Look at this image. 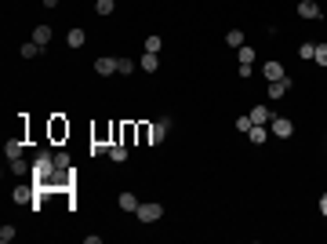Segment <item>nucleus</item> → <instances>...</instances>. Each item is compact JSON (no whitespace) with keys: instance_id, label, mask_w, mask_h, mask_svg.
<instances>
[{"instance_id":"1","label":"nucleus","mask_w":327,"mask_h":244,"mask_svg":"<svg viewBox=\"0 0 327 244\" xmlns=\"http://www.w3.org/2000/svg\"><path fill=\"white\" fill-rule=\"evenodd\" d=\"M171 124H175V120H171V117H160V120H156V124H142V128H138V135H142V139H146L149 146H160L163 139H168V132H171Z\"/></svg>"},{"instance_id":"2","label":"nucleus","mask_w":327,"mask_h":244,"mask_svg":"<svg viewBox=\"0 0 327 244\" xmlns=\"http://www.w3.org/2000/svg\"><path fill=\"white\" fill-rule=\"evenodd\" d=\"M55 172H58V168H55V160H51V153H40V157L33 160V182H36V186H48Z\"/></svg>"},{"instance_id":"3","label":"nucleus","mask_w":327,"mask_h":244,"mask_svg":"<svg viewBox=\"0 0 327 244\" xmlns=\"http://www.w3.org/2000/svg\"><path fill=\"white\" fill-rule=\"evenodd\" d=\"M269 132H273L276 139H291V135H295V120H291V117H273V120H269Z\"/></svg>"},{"instance_id":"4","label":"nucleus","mask_w":327,"mask_h":244,"mask_svg":"<svg viewBox=\"0 0 327 244\" xmlns=\"http://www.w3.org/2000/svg\"><path fill=\"white\" fill-rule=\"evenodd\" d=\"M138 222H156L160 215H163V204H138Z\"/></svg>"},{"instance_id":"5","label":"nucleus","mask_w":327,"mask_h":244,"mask_svg":"<svg viewBox=\"0 0 327 244\" xmlns=\"http://www.w3.org/2000/svg\"><path fill=\"white\" fill-rule=\"evenodd\" d=\"M298 15H302V18H309V22H316L323 11H320L316 0H298Z\"/></svg>"},{"instance_id":"6","label":"nucleus","mask_w":327,"mask_h":244,"mask_svg":"<svg viewBox=\"0 0 327 244\" xmlns=\"http://www.w3.org/2000/svg\"><path fill=\"white\" fill-rule=\"evenodd\" d=\"M11 197L18 200V204H29V208H33V200H36V182H33V186H15Z\"/></svg>"},{"instance_id":"7","label":"nucleus","mask_w":327,"mask_h":244,"mask_svg":"<svg viewBox=\"0 0 327 244\" xmlns=\"http://www.w3.org/2000/svg\"><path fill=\"white\" fill-rule=\"evenodd\" d=\"M262 73H265V84H273V80H283V77H288V73H283V66H280V62H273V59L265 62V69H262Z\"/></svg>"},{"instance_id":"8","label":"nucleus","mask_w":327,"mask_h":244,"mask_svg":"<svg viewBox=\"0 0 327 244\" xmlns=\"http://www.w3.org/2000/svg\"><path fill=\"white\" fill-rule=\"evenodd\" d=\"M95 73H98V77H109V73H116V59H113V55H106V59H95Z\"/></svg>"},{"instance_id":"9","label":"nucleus","mask_w":327,"mask_h":244,"mask_svg":"<svg viewBox=\"0 0 327 244\" xmlns=\"http://www.w3.org/2000/svg\"><path fill=\"white\" fill-rule=\"evenodd\" d=\"M288 88H291V77L273 80V84H269V99H283V95H288Z\"/></svg>"},{"instance_id":"10","label":"nucleus","mask_w":327,"mask_h":244,"mask_svg":"<svg viewBox=\"0 0 327 244\" xmlns=\"http://www.w3.org/2000/svg\"><path fill=\"white\" fill-rule=\"evenodd\" d=\"M248 117H251V124H269V120H273V113H269L265 106H255Z\"/></svg>"},{"instance_id":"11","label":"nucleus","mask_w":327,"mask_h":244,"mask_svg":"<svg viewBox=\"0 0 327 244\" xmlns=\"http://www.w3.org/2000/svg\"><path fill=\"white\" fill-rule=\"evenodd\" d=\"M109 160L124 164V160H128V146H124V142H113V146H109Z\"/></svg>"},{"instance_id":"12","label":"nucleus","mask_w":327,"mask_h":244,"mask_svg":"<svg viewBox=\"0 0 327 244\" xmlns=\"http://www.w3.org/2000/svg\"><path fill=\"white\" fill-rule=\"evenodd\" d=\"M84 40H88V33H84V29H69L66 44H69V48H84Z\"/></svg>"},{"instance_id":"13","label":"nucleus","mask_w":327,"mask_h":244,"mask_svg":"<svg viewBox=\"0 0 327 244\" xmlns=\"http://www.w3.org/2000/svg\"><path fill=\"white\" fill-rule=\"evenodd\" d=\"M33 40H36L40 48H48V40H51V26H36V29H33Z\"/></svg>"},{"instance_id":"14","label":"nucleus","mask_w":327,"mask_h":244,"mask_svg":"<svg viewBox=\"0 0 327 244\" xmlns=\"http://www.w3.org/2000/svg\"><path fill=\"white\" fill-rule=\"evenodd\" d=\"M120 208L135 215V212H138V197H135V193H120Z\"/></svg>"},{"instance_id":"15","label":"nucleus","mask_w":327,"mask_h":244,"mask_svg":"<svg viewBox=\"0 0 327 244\" xmlns=\"http://www.w3.org/2000/svg\"><path fill=\"white\" fill-rule=\"evenodd\" d=\"M138 66H142V69H146V73H156V69H160V59H156V55H149V51H146V55H142V59H138Z\"/></svg>"},{"instance_id":"16","label":"nucleus","mask_w":327,"mask_h":244,"mask_svg":"<svg viewBox=\"0 0 327 244\" xmlns=\"http://www.w3.org/2000/svg\"><path fill=\"white\" fill-rule=\"evenodd\" d=\"M248 139H251V142H255V146H262V142H265V139H269V132H265V124H255V128H251V132H248Z\"/></svg>"},{"instance_id":"17","label":"nucleus","mask_w":327,"mask_h":244,"mask_svg":"<svg viewBox=\"0 0 327 244\" xmlns=\"http://www.w3.org/2000/svg\"><path fill=\"white\" fill-rule=\"evenodd\" d=\"M226 44L240 51V48H243V29H229V33H226Z\"/></svg>"},{"instance_id":"18","label":"nucleus","mask_w":327,"mask_h":244,"mask_svg":"<svg viewBox=\"0 0 327 244\" xmlns=\"http://www.w3.org/2000/svg\"><path fill=\"white\" fill-rule=\"evenodd\" d=\"M160 48H163V40H160L156 33H149V36H146V51H149V55H160Z\"/></svg>"},{"instance_id":"19","label":"nucleus","mask_w":327,"mask_h":244,"mask_svg":"<svg viewBox=\"0 0 327 244\" xmlns=\"http://www.w3.org/2000/svg\"><path fill=\"white\" fill-rule=\"evenodd\" d=\"M29 172H33V164H26L22 157H15V160H11V175H29Z\"/></svg>"},{"instance_id":"20","label":"nucleus","mask_w":327,"mask_h":244,"mask_svg":"<svg viewBox=\"0 0 327 244\" xmlns=\"http://www.w3.org/2000/svg\"><path fill=\"white\" fill-rule=\"evenodd\" d=\"M40 51H44V48H40L36 40H29V44H22V59H36Z\"/></svg>"},{"instance_id":"21","label":"nucleus","mask_w":327,"mask_h":244,"mask_svg":"<svg viewBox=\"0 0 327 244\" xmlns=\"http://www.w3.org/2000/svg\"><path fill=\"white\" fill-rule=\"evenodd\" d=\"M4 153H8L11 160H15V157H22V139H11V142L4 146Z\"/></svg>"},{"instance_id":"22","label":"nucleus","mask_w":327,"mask_h":244,"mask_svg":"<svg viewBox=\"0 0 327 244\" xmlns=\"http://www.w3.org/2000/svg\"><path fill=\"white\" fill-rule=\"evenodd\" d=\"M113 8H116V0H95V11L98 15H113Z\"/></svg>"},{"instance_id":"23","label":"nucleus","mask_w":327,"mask_h":244,"mask_svg":"<svg viewBox=\"0 0 327 244\" xmlns=\"http://www.w3.org/2000/svg\"><path fill=\"white\" fill-rule=\"evenodd\" d=\"M135 66H138V62H131V59H116V73H124V77L135 73Z\"/></svg>"},{"instance_id":"24","label":"nucleus","mask_w":327,"mask_h":244,"mask_svg":"<svg viewBox=\"0 0 327 244\" xmlns=\"http://www.w3.org/2000/svg\"><path fill=\"white\" fill-rule=\"evenodd\" d=\"M51 160H55V168L69 172V157H66V153H58V149H55V153H51Z\"/></svg>"},{"instance_id":"25","label":"nucleus","mask_w":327,"mask_h":244,"mask_svg":"<svg viewBox=\"0 0 327 244\" xmlns=\"http://www.w3.org/2000/svg\"><path fill=\"white\" fill-rule=\"evenodd\" d=\"M251 128H255V124H251V117H236V132H240V135H248Z\"/></svg>"},{"instance_id":"26","label":"nucleus","mask_w":327,"mask_h":244,"mask_svg":"<svg viewBox=\"0 0 327 244\" xmlns=\"http://www.w3.org/2000/svg\"><path fill=\"white\" fill-rule=\"evenodd\" d=\"M316 66H327V44H316V55H313Z\"/></svg>"},{"instance_id":"27","label":"nucleus","mask_w":327,"mask_h":244,"mask_svg":"<svg viewBox=\"0 0 327 244\" xmlns=\"http://www.w3.org/2000/svg\"><path fill=\"white\" fill-rule=\"evenodd\" d=\"M15 240V226H0V244H11Z\"/></svg>"},{"instance_id":"28","label":"nucleus","mask_w":327,"mask_h":244,"mask_svg":"<svg viewBox=\"0 0 327 244\" xmlns=\"http://www.w3.org/2000/svg\"><path fill=\"white\" fill-rule=\"evenodd\" d=\"M255 59H258V55H255V48H248V44L240 48V62H255Z\"/></svg>"},{"instance_id":"29","label":"nucleus","mask_w":327,"mask_h":244,"mask_svg":"<svg viewBox=\"0 0 327 244\" xmlns=\"http://www.w3.org/2000/svg\"><path fill=\"white\" fill-rule=\"evenodd\" d=\"M298 55H302V59H313V55H316V44H302Z\"/></svg>"},{"instance_id":"30","label":"nucleus","mask_w":327,"mask_h":244,"mask_svg":"<svg viewBox=\"0 0 327 244\" xmlns=\"http://www.w3.org/2000/svg\"><path fill=\"white\" fill-rule=\"evenodd\" d=\"M320 212H323V215H327V193H323V197H320Z\"/></svg>"},{"instance_id":"31","label":"nucleus","mask_w":327,"mask_h":244,"mask_svg":"<svg viewBox=\"0 0 327 244\" xmlns=\"http://www.w3.org/2000/svg\"><path fill=\"white\" fill-rule=\"evenodd\" d=\"M40 4H44V8H58V0H40Z\"/></svg>"}]
</instances>
